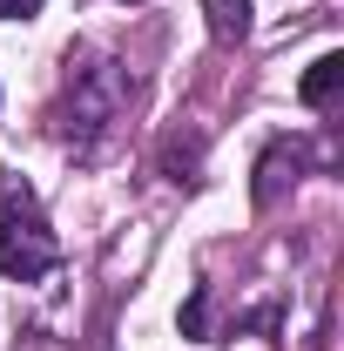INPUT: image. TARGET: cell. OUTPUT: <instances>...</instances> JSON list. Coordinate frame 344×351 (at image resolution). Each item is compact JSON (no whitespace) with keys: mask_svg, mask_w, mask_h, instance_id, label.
<instances>
[{"mask_svg":"<svg viewBox=\"0 0 344 351\" xmlns=\"http://www.w3.org/2000/svg\"><path fill=\"white\" fill-rule=\"evenodd\" d=\"M338 88H344V54H317V61L304 68V82H297V101L304 108H331Z\"/></svg>","mask_w":344,"mask_h":351,"instance_id":"cell-4","label":"cell"},{"mask_svg":"<svg viewBox=\"0 0 344 351\" xmlns=\"http://www.w3.org/2000/svg\"><path fill=\"white\" fill-rule=\"evenodd\" d=\"M47 0H0V21H34Z\"/></svg>","mask_w":344,"mask_h":351,"instance_id":"cell-8","label":"cell"},{"mask_svg":"<svg viewBox=\"0 0 344 351\" xmlns=\"http://www.w3.org/2000/svg\"><path fill=\"white\" fill-rule=\"evenodd\" d=\"M129 95H135V82H129L122 61H68V95H61V108L47 122H54L61 142L88 149L95 135L115 129V115L129 108Z\"/></svg>","mask_w":344,"mask_h":351,"instance_id":"cell-1","label":"cell"},{"mask_svg":"<svg viewBox=\"0 0 344 351\" xmlns=\"http://www.w3.org/2000/svg\"><path fill=\"white\" fill-rule=\"evenodd\" d=\"M182 338H210V284H196L182 298Z\"/></svg>","mask_w":344,"mask_h":351,"instance_id":"cell-6","label":"cell"},{"mask_svg":"<svg viewBox=\"0 0 344 351\" xmlns=\"http://www.w3.org/2000/svg\"><path fill=\"white\" fill-rule=\"evenodd\" d=\"M61 263V237L47 230V217L34 210V196H7L0 203V277L14 284H41L47 270Z\"/></svg>","mask_w":344,"mask_h":351,"instance_id":"cell-2","label":"cell"},{"mask_svg":"<svg viewBox=\"0 0 344 351\" xmlns=\"http://www.w3.org/2000/svg\"><path fill=\"white\" fill-rule=\"evenodd\" d=\"M203 21H210V34L223 47H236L250 34V0H203Z\"/></svg>","mask_w":344,"mask_h":351,"instance_id":"cell-5","label":"cell"},{"mask_svg":"<svg viewBox=\"0 0 344 351\" xmlns=\"http://www.w3.org/2000/svg\"><path fill=\"white\" fill-rule=\"evenodd\" d=\"M304 162H310L304 142H270V149H263V162H257V203H263V210L284 196V182H297Z\"/></svg>","mask_w":344,"mask_h":351,"instance_id":"cell-3","label":"cell"},{"mask_svg":"<svg viewBox=\"0 0 344 351\" xmlns=\"http://www.w3.org/2000/svg\"><path fill=\"white\" fill-rule=\"evenodd\" d=\"M196 156H203V142H189V149H182V142H169V149H162L169 182H196Z\"/></svg>","mask_w":344,"mask_h":351,"instance_id":"cell-7","label":"cell"}]
</instances>
